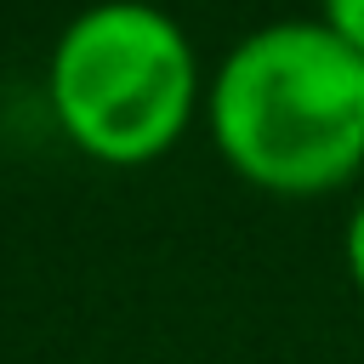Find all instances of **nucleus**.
<instances>
[{
	"mask_svg": "<svg viewBox=\"0 0 364 364\" xmlns=\"http://www.w3.org/2000/svg\"><path fill=\"white\" fill-rule=\"evenodd\" d=\"M341 250H347V273H353V284L364 290V199H358L353 216H347V239H341Z\"/></svg>",
	"mask_w": 364,
	"mask_h": 364,
	"instance_id": "4",
	"label": "nucleus"
},
{
	"mask_svg": "<svg viewBox=\"0 0 364 364\" xmlns=\"http://www.w3.org/2000/svg\"><path fill=\"white\" fill-rule=\"evenodd\" d=\"M222 159L262 193L313 199L364 165V57L313 23L245 34L205 91Z\"/></svg>",
	"mask_w": 364,
	"mask_h": 364,
	"instance_id": "1",
	"label": "nucleus"
},
{
	"mask_svg": "<svg viewBox=\"0 0 364 364\" xmlns=\"http://www.w3.org/2000/svg\"><path fill=\"white\" fill-rule=\"evenodd\" d=\"M318 23L364 57V0H318Z\"/></svg>",
	"mask_w": 364,
	"mask_h": 364,
	"instance_id": "3",
	"label": "nucleus"
},
{
	"mask_svg": "<svg viewBox=\"0 0 364 364\" xmlns=\"http://www.w3.org/2000/svg\"><path fill=\"white\" fill-rule=\"evenodd\" d=\"M63 136L102 165H148L199 108V57L182 23L148 0H97L51 46L46 68Z\"/></svg>",
	"mask_w": 364,
	"mask_h": 364,
	"instance_id": "2",
	"label": "nucleus"
}]
</instances>
